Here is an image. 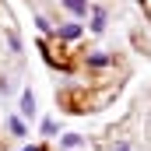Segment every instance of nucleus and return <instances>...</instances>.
<instances>
[{
  "mask_svg": "<svg viewBox=\"0 0 151 151\" xmlns=\"http://www.w3.org/2000/svg\"><path fill=\"white\" fill-rule=\"evenodd\" d=\"M84 35V25H77V21H63L60 28H56V39L60 42H74V39Z\"/></svg>",
  "mask_w": 151,
  "mask_h": 151,
  "instance_id": "nucleus-1",
  "label": "nucleus"
},
{
  "mask_svg": "<svg viewBox=\"0 0 151 151\" xmlns=\"http://www.w3.org/2000/svg\"><path fill=\"white\" fill-rule=\"evenodd\" d=\"M60 4L74 14V21H77V18H88V11H91V4H88V0H60Z\"/></svg>",
  "mask_w": 151,
  "mask_h": 151,
  "instance_id": "nucleus-2",
  "label": "nucleus"
},
{
  "mask_svg": "<svg viewBox=\"0 0 151 151\" xmlns=\"http://www.w3.org/2000/svg\"><path fill=\"white\" fill-rule=\"evenodd\" d=\"M18 113H21V116H35V95H32V88L21 91V106H18Z\"/></svg>",
  "mask_w": 151,
  "mask_h": 151,
  "instance_id": "nucleus-3",
  "label": "nucleus"
},
{
  "mask_svg": "<svg viewBox=\"0 0 151 151\" xmlns=\"http://www.w3.org/2000/svg\"><path fill=\"white\" fill-rule=\"evenodd\" d=\"M88 14H91V32H95V35L106 32V11H102V7H91Z\"/></svg>",
  "mask_w": 151,
  "mask_h": 151,
  "instance_id": "nucleus-4",
  "label": "nucleus"
},
{
  "mask_svg": "<svg viewBox=\"0 0 151 151\" xmlns=\"http://www.w3.org/2000/svg\"><path fill=\"white\" fill-rule=\"evenodd\" d=\"M81 144H84L81 134H63V137H60V148L63 151H74V148H81Z\"/></svg>",
  "mask_w": 151,
  "mask_h": 151,
  "instance_id": "nucleus-5",
  "label": "nucleus"
},
{
  "mask_svg": "<svg viewBox=\"0 0 151 151\" xmlns=\"http://www.w3.org/2000/svg\"><path fill=\"white\" fill-rule=\"evenodd\" d=\"M106 63H113V56H109V53H102V49L88 53V67H106Z\"/></svg>",
  "mask_w": 151,
  "mask_h": 151,
  "instance_id": "nucleus-6",
  "label": "nucleus"
},
{
  "mask_svg": "<svg viewBox=\"0 0 151 151\" xmlns=\"http://www.w3.org/2000/svg\"><path fill=\"white\" fill-rule=\"evenodd\" d=\"M7 127H11V134H14V137H25V123H21V116H11V119H7Z\"/></svg>",
  "mask_w": 151,
  "mask_h": 151,
  "instance_id": "nucleus-7",
  "label": "nucleus"
},
{
  "mask_svg": "<svg viewBox=\"0 0 151 151\" xmlns=\"http://www.w3.org/2000/svg\"><path fill=\"white\" fill-rule=\"evenodd\" d=\"M35 25H39V32H42V35H53V25H49L42 14H35Z\"/></svg>",
  "mask_w": 151,
  "mask_h": 151,
  "instance_id": "nucleus-8",
  "label": "nucleus"
},
{
  "mask_svg": "<svg viewBox=\"0 0 151 151\" xmlns=\"http://www.w3.org/2000/svg\"><path fill=\"white\" fill-rule=\"evenodd\" d=\"M42 134L53 137V134H56V123H53V119H42Z\"/></svg>",
  "mask_w": 151,
  "mask_h": 151,
  "instance_id": "nucleus-9",
  "label": "nucleus"
},
{
  "mask_svg": "<svg viewBox=\"0 0 151 151\" xmlns=\"http://www.w3.org/2000/svg\"><path fill=\"white\" fill-rule=\"evenodd\" d=\"M113 151H134V144H127V141H119V144H113Z\"/></svg>",
  "mask_w": 151,
  "mask_h": 151,
  "instance_id": "nucleus-10",
  "label": "nucleus"
},
{
  "mask_svg": "<svg viewBox=\"0 0 151 151\" xmlns=\"http://www.w3.org/2000/svg\"><path fill=\"white\" fill-rule=\"evenodd\" d=\"M25 151H42V148H25Z\"/></svg>",
  "mask_w": 151,
  "mask_h": 151,
  "instance_id": "nucleus-11",
  "label": "nucleus"
}]
</instances>
